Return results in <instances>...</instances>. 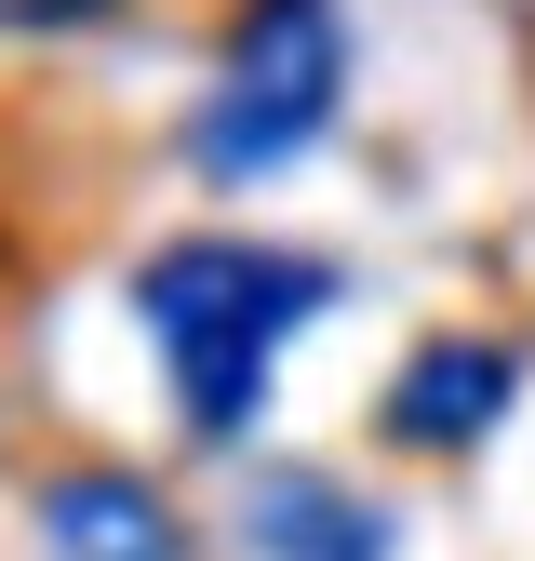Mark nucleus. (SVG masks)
Masks as SVG:
<instances>
[{"label":"nucleus","mask_w":535,"mask_h":561,"mask_svg":"<svg viewBox=\"0 0 535 561\" xmlns=\"http://www.w3.org/2000/svg\"><path fill=\"white\" fill-rule=\"evenodd\" d=\"M334 308V267L295 254V241H161L134 267V321L161 347V388L201 442H241L282 347Z\"/></svg>","instance_id":"f257e3e1"},{"label":"nucleus","mask_w":535,"mask_h":561,"mask_svg":"<svg viewBox=\"0 0 535 561\" xmlns=\"http://www.w3.org/2000/svg\"><path fill=\"white\" fill-rule=\"evenodd\" d=\"M334 94H349V0H254L187 107V174L254 187V174L308 161L334 134Z\"/></svg>","instance_id":"f03ea898"},{"label":"nucleus","mask_w":535,"mask_h":561,"mask_svg":"<svg viewBox=\"0 0 535 561\" xmlns=\"http://www.w3.org/2000/svg\"><path fill=\"white\" fill-rule=\"evenodd\" d=\"M509 401H522V347H509V334H429L416 362L388 375L375 428H388L401 455H468Z\"/></svg>","instance_id":"7ed1b4c3"},{"label":"nucleus","mask_w":535,"mask_h":561,"mask_svg":"<svg viewBox=\"0 0 535 561\" xmlns=\"http://www.w3.org/2000/svg\"><path fill=\"white\" fill-rule=\"evenodd\" d=\"M241 561H388V508H362L334 468H254Z\"/></svg>","instance_id":"20e7f679"},{"label":"nucleus","mask_w":535,"mask_h":561,"mask_svg":"<svg viewBox=\"0 0 535 561\" xmlns=\"http://www.w3.org/2000/svg\"><path fill=\"white\" fill-rule=\"evenodd\" d=\"M41 561H187V522L134 468H67L41 495Z\"/></svg>","instance_id":"39448f33"},{"label":"nucleus","mask_w":535,"mask_h":561,"mask_svg":"<svg viewBox=\"0 0 535 561\" xmlns=\"http://www.w3.org/2000/svg\"><path fill=\"white\" fill-rule=\"evenodd\" d=\"M81 14H107V0H0V27H81Z\"/></svg>","instance_id":"423d86ee"}]
</instances>
